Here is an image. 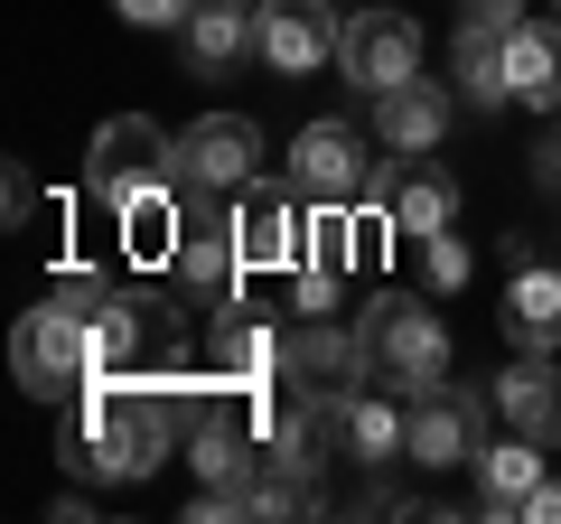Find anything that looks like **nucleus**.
I'll use <instances>...</instances> for the list:
<instances>
[{"mask_svg":"<svg viewBox=\"0 0 561 524\" xmlns=\"http://www.w3.org/2000/svg\"><path fill=\"white\" fill-rule=\"evenodd\" d=\"M290 187L309 206H375V160H365L356 122H309L290 141Z\"/></svg>","mask_w":561,"mask_h":524,"instance_id":"nucleus-7","label":"nucleus"},{"mask_svg":"<svg viewBox=\"0 0 561 524\" xmlns=\"http://www.w3.org/2000/svg\"><path fill=\"white\" fill-rule=\"evenodd\" d=\"M337 66L365 84V94H393L402 76H421V29L402 20V10H356V20H346Z\"/></svg>","mask_w":561,"mask_h":524,"instance_id":"nucleus-11","label":"nucleus"},{"mask_svg":"<svg viewBox=\"0 0 561 524\" xmlns=\"http://www.w3.org/2000/svg\"><path fill=\"white\" fill-rule=\"evenodd\" d=\"M179 197H187V187H179ZM169 272H179V282L197 291V300H234V282L253 272V262H243V243H234V216H216V197H187Z\"/></svg>","mask_w":561,"mask_h":524,"instance_id":"nucleus-10","label":"nucleus"},{"mask_svg":"<svg viewBox=\"0 0 561 524\" xmlns=\"http://www.w3.org/2000/svg\"><path fill=\"white\" fill-rule=\"evenodd\" d=\"M534 487H542V441L505 431V441H486V449H478V497H486V515H515Z\"/></svg>","mask_w":561,"mask_h":524,"instance_id":"nucleus-20","label":"nucleus"},{"mask_svg":"<svg viewBox=\"0 0 561 524\" xmlns=\"http://www.w3.org/2000/svg\"><path fill=\"white\" fill-rule=\"evenodd\" d=\"M515 515H524V524H561V478H542V487H534V497H524V505H515Z\"/></svg>","mask_w":561,"mask_h":524,"instance_id":"nucleus-27","label":"nucleus"},{"mask_svg":"<svg viewBox=\"0 0 561 524\" xmlns=\"http://www.w3.org/2000/svg\"><path fill=\"white\" fill-rule=\"evenodd\" d=\"M496 412H505V431H524V441L552 449L561 441V365L552 356L505 365V375H496Z\"/></svg>","mask_w":561,"mask_h":524,"instance_id":"nucleus-17","label":"nucleus"},{"mask_svg":"<svg viewBox=\"0 0 561 524\" xmlns=\"http://www.w3.org/2000/svg\"><path fill=\"white\" fill-rule=\"evenodd\" d=\"M356 365H365V338H337V328L280 338V384H290L300 403H337V394H356Z\"/></svg>","mask_w":561,"mask_h":524,"instance_id":"nucleus-13","label":"nucleus"},{"mask_svg":"<svg viewBox=\"0 0 561 524\" xmlns=\"http://www.w3.org/2000/svg\"><path fill=\"white\" fill-rule=\"evenodd\" d=\"M179 179V141H169L150 113H113L94 132V160H84V187H103V197H150V187Z\"/></svg>","mask_w":561,"mask_h":524,"instance_id":"nucleus-5","label":"nucleus"},{"mask_svg":"<svg viewBox=\"0 0 561 524\" xmlns=\"http://www.w3.org/2000/svg\"><path fill=\"white\" fill-rule=\"evenodd\" d=\"M449 132V94L431 76H402L393 94H375V141L393 150V160H412V150H440Z\"/></svg>","mask_w":561,"mask_h":524,"instance_id":"nucleus-16","label":"nucleus"},{"mask_svg":"<svg viewBox=\"0 0 561 524\" xmlns=\"http://www.w3.org/2000/svg\"><path fill=\"white\" fill-rule=\"evenodd\" d=\"M319 422H328V449H356L365 468L402 459V441H412V403H383V394H337V403H319Z\"/></svg>","mask_w":561,"mask_h":524,"instance_id":"nucleus-15","label":"nucleus"},{"mask_svg":"<svg viewBox=\"0 0 561 524\" xmlns=\"http://www.w3.org/2000/svg\"><path fill=\"white\" fill-rule=\"evenodd\" d=\"M337 47H346L337 0H262L253 10V57L272 66V76H319Z\"/></svg>","mask_w":561,"mask_h":524,"instance_id":"nucleus-8","label":"nucleus"},{"mask_svg":"<svg viewBox=\"0 0 561 524\" xmlns=\"http://www.w3.org/2000/svg\"><path fill=\"white\" fill-rule=\"evenodd\" d=\"M122 20L131 29H187V10H197V0H113Z\"/></svg>","mask_w":561,"mask_h":524,"instance_id":"nucleus-26","label":"nucleus"},{"mask_svg":"<svg viewBox=\"0 0 561 524\" xmlns=\"http://www.w3.org/2000/svg\"><path fill=\"white\" fill-rule=\"evenodd\" d=\"M375 206L402 225V235H440V225L459 216V179H449L431 150H412V160H393V169L375 179Z\"/></svg>","mask_w":561,"mask_h":524,"instance_id":"nucleus-12","label":"nucleus"},{"mask_svg":"<svg viewBox=\"0 0 561 524\" xmlns=\"http://www.w3.org/2000/svg\"><path fill=\"white\" fill-rule=\"evenodd\" d=\"M505 103H534V113H561V20L534 29L524 20L505 38Z\"/></svg>","mask_w":561,"mask_h":524,"instance_id":"nucleus-19","label":"nucleus"},{"mask_svg":"<svg viewBox=\"0 0 561 524\" xmlns=\"http://www.w3.org/2000/svg\"><path fill=\"white\" fill-rule=\"evenodd\" d=\"M243 10H262V0H243Z\"/></svg>","mask_w":561,"mask_h":524,"instance_id":"nucleus-29","label":"nucleus"},{"mask_svg":"<svg viewBox=\"0 0 561 524\" xmlns=\"http://www.w3.org/2000/svg\"><path fill=\"white\" fill-rule=\"evenodd\" d=\"M10 365L38 403H76L84 384H94V319H76L66 300H38L10 338Z\"/></svg>","mask_w":561,"mask_h":524,"instance_id":"nucleus-3","label":"nucleus"},{"mask_svg":"<svg viewBox=\"0 0 561 524\" xmlns=\"http://www.w3.org/2000/svg\"><path fill=\"white\" fill-rule=\"evenodd\" d=\"M216 375H225V384H262V394H272L280 338H272L262 319H243V309H225V319H216Z\"/></svg>","mask_w":561,"mask_h":524,"instance_id":"nucleus-21","label":"nucleus"},{"mask_svg":"<svg viewBox=\"0 0 561 524\" xmlns=\"http://www.w3.org/2000/svg\"><path fill=\"white\" fill-rule=\"evenodd\" d=\"M234 243H243V262L253 272H290L300 282V262H309V197L290 179H253V187H234Z\"/></svg>","mask_w":561,"mask_h":524,"instance_id":"nucleus-6","label":"nucleus"},{"mask_svg":"<svg viewBox=\"0 0 561 524\" xmlns=\"http://www.w3.org/2000/svg\"><path fill=\"white\" fill-rule=\"evenodd\" d=\"M524 29V0H468L459 10V47H505Z\"/></svg>","mask_w":561,"mask_h":524,"instance_id":"nucleus-23","label":"nucleus"},{"mask_svg":"<svg viewBox=\"0 0 561 524\" xmlns=\"http://www.w3.org/2000/svg\"><path fill=\"white\" fill-rule=\"evenodd\" d=\"M478 403L468 394H449V384H421L412 394V441H402V459H431V468H459L478 459Z\"/></svg>","mask_w":561,"mask_h":524,"instance_id":"nucleus-14","label":"nucleus"},{"mask_svg":"<svg viewBox=\"0 0 561 524\" xmlns=\"http://www.w3.org/2000/svg\"><path fill=\"white\" fill-rule=\"evenodd\" d=\"M47 300H66L76 319H103V309H113V291H103V272H94V262H57V282H47Z\"/></svg>","mask_w":561,"mask_h":524,"instance_id":"nucleus-24","label":"nucleus"},{"mask_svg":"<svg viewBox=\"0 0 561 524\" xmlns=\"http://www.w3.org/2000/svg\"><path fill=\"white\" fill-rule=\"evenodd\" d=\"M253 160H262V132L243 113H197L179 132V187L187 197H234V187H253Z\"/></svg>","mask_w":561,"mask_h":524,"instance_id":"nucleus-9","label":"nucleus"},{"mask_svg":"<svg viewBox=\"0 0 561 524\" xmlns=\"http://www.w3.org/2000/svg\"><path fill=\"white\" fill-rule=\"evenodd\" d=\"M187 57L197 66L253 57V10H243V0H197V10H187Z\"/></svg>","mask_w":561,"mask_h":524,"instance_id":"nucleus-22","label":"nucleus"},{"mask_svg":"<svg viewBox=\"0 0 561 524\" xmlns=\"http://www.w3.org/2000/svg\"><path fill=\"white\" fill-rule=\"evenodd\" d=\"M534 169H542V187H552V197H561V122H552V132H542V150H534Z\"/></svg>","mask_w":561,"mask_h":524,"instance_id":"nucleus-28","label":"nucleus"},{"mask_svg":"<svg viewBox=\"0 0 561 524\" xmlns=\"http://www.w3.org/2000/svg\"><path fill=\"white\" fill-rule=\"evenodd\" d=\"M412 243H421V282H431V291H459L468 282V243L449 235V225H440V235H412Z\"/></svg>","mask_w":561,"mask_h":524,"instance_id":"nucleus-25","label":"nucleus"},{"mask_svg":"<svg viewBox=\"0 0 561 524\" xmlns=\"http://www.w3.org/2000/svg\"><path fill=\"white\" fill-rule=\"evenodd\" d=\"M505 338L524 356H552L561 346V272L552 262H515V282H505Z\"/></svg>","mask_w":561,"mask_h":524,"instance_id":"nucleus-18","label":"nucleus"},{"mask_svg":"<svg viewBox=\"0 0 561 524\" xmlns=\"http://www.w3.org/2000/svg\"><path fill=\"white\" fill-rule=\"evenodd\" d=\"M187 365V319L169 300H113L94 319V375L122 384H169Z\"/></svg>","mask_w":561,"mask_h":524,"instance_id":"nucleus-2","label":"nucleus"},{"mask_svg":"<svg viewBox=\"0 0 561 524\" xmlns=\"http://www.w3.org/2000/svg\"><path fill=\"white\" fill-rule=\"evenodd\" d=\"M356 338H365V365H375L393 394L440 384V365H449V328L431 319V300H375Z\"/></svg>","mask_w":561,"mask_h":524,"instance_id":"nucleus-4","label":"nucleus"},{"mask_svg":"<svg viewBox=\"0 0 561 524\" xmlns=\"http://www.w3.org/2000/svg\"><path fill=\"white\" fill-rule=\"evenodd\" d=\"M179 441V412H169L160 384H122V375H94L76 394V431H66V468L84 478H150Z\"/></svg>","mask_w":561,"mask_h":524,"instance_id":"nucleus-1","label":"nucleus"}]
</instances>
